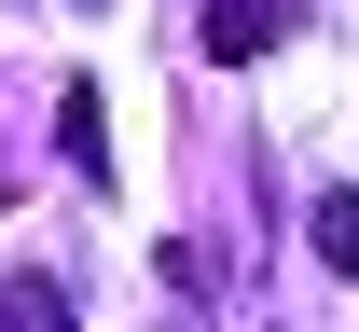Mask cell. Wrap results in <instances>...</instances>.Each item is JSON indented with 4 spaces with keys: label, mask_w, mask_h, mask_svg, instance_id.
Wrapping results in <instances>:
<instances>
[{
    "label": "cell",
    "mask_w": 359,
    "mask_h": 332,
    "mask_svg": "<svg viewBox=\"0 0 359 332\" xmlns=\"http://www.w3.org/2000/svg\"><path fill=\"white\" fill-rule=\"evenodd\" d=\"M0 332H69V305H55V277H0Z\"/></svg>",
    "instance_id": "cell-2"
},
{
    "label": "cell",
    "mask_w": 359,
    "mask_h": 332,
    "mask_svg": "<svg viewBox=\"0 0 359 332\" xmlns=\"http://www.w3.org/2000/svg\"><path fill=\"white\" fill-rule=\"evenodd\" d=\"M304 236H318V263H359V194H318Z\"/></svg>",
    "instance_id": "cell-3"
},
{
    "label": "cell",
    "mask_w": 359,
    "mask_h": 332,
    "mask_svg": "<svg viewBox=\"0 0 359 332\" xmlns=\"http://www.w3.org/2000/svg\"><path fill=\"white\" fill-rule=\"evenodd\" d=\"M194 42L222 55V69H249V55L290 42V0H208V14H194Z\"/></svg>",
    "instance_id": "cell-1"
}]
</instances>
